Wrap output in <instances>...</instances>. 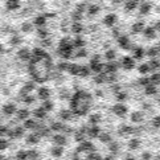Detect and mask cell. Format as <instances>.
Returning <instances> with one entry per match:
<instances>
[{"label": "cell", "instance_id": "1", "mask_svg": "<svg viewBox=\"0 0 160 160\" xmlns=\"http://www.w3.org/2000/svg\"><path fill=\"white\" fill-rule=\"evenodd\" d=\"M122 65H123V68L126 69V70H131V69H134V66H135V61H134L132 57L126 56V57L122 58Z\"/></svg>", "mask_w": 160, "mask_h": 160}, {"label": "cell", "instance_id": "2", "mask_svg": "<svg viewBox=\"0 0 160 160\" xmlns=\"http://www.w3.org/2000/svg\"><path fill=\"white\" fill-rule=\"evenodd\" d=\"M116 21H118V16H116L115 13H109L105 19H103V23H105V25H107V27H114V24H115Z\"/></svg>", "mask_w": 160, "mask_h": 160}, {"label": "cell", "instance_id": "3", "mask_svg": "<svg viewBox=\"0 0 160 160\" xmlns=\"http://www.w3.org/2000/svg\"><path fill=\"white\" fill-rule=\"evenodd\" d=\"M112 111L115 112L118 116H123L127 112V107L124 105H122V103H116V105L112 107Z\"/></svg>", "mask_w": 160, "mask_h": 160}, {"label": "cell", "instance_id": "4", "mask_svg": "<svg viewBox=\"0 0 160 160\" xmlns=\"http://www.w3.org/2000/svg\"><path fill=\"white\" fill-rule=\"evenodd\" d=\"M53 143L57 144V146H62V147H64L65 144L68 143V140H66V136H65V135L57 134V135L53 136Z\"/></svg>", "mask_w": 160, "mask_h": 160}, {"label": "cell", "instance_id": "5", "mask_svg": "<svg viewBox=\"0 0 160 160\" xmlns=\"http://www.w3.org/2000/svg\"><path fill=\"white\" fill-rule=\"evenodd\" d=\"M7 135L11 136V138H21V136H24V128H21V127H16V128H13L12 131L8 130Z\"/></svg>", "mask_w": 160, "mask_h": 160}, {"label": "cell", "instance_id": "6", "mask_svg": "<svg viewBox=\"0 0 160 160\" xmlns=\"http://www.w3.org/2000/svg\"><path fill=\"white\" fill-rule=\"evenodd\" d=\"M143 33H144V36H146V38H150V40L156 37V31H155L153 27H144Z\"/></svg>", "mask_w": 160, "mask_h": 160}, {"label": "cell", "instance_id": "7", "mask_svg": "<svg viewBox=\"0 0 160 160\" xmlns=\"http://www.w3.org/2000/svg\"><path fill=\"white\" fill-rule=\"evenodd\" d=\"M118 44L120 48L128 49L130 48V38L127 36H118Z\"/></svg>", "mask_w": 160, "mask_h": 160}, {"label": "cell", "instance_id": "8", "mask_svg": "<svg viewBox=\"0 0 160 160\" xmlns=\"http://www.w3.org/2000/svg\"><path fill=\"white\" fill-rule=\"evenodd\" d=\"M139 7V0H126V3H124V8L126 11H134L135 8Z\"/></svg>", "mask_w": 160, "mask_h": 160}, {"label": "cell", "instance_id": "9", "mask_svg": "<svg viewBox=\"0 0 160 160\" xmlns=\"http://www.w3.org/2000/svg\"><path fill=\"white\" fill-rule=\"evenodd\" d=\"M50 153H52V156L60 157L62 153H64V147H62V146H57V144H56L54 147H52V148H50Z\"/></svg>", "mask_w": 160, "mask_h": 160}, {"label": "cell", "instance_id": "10", "mask_svg": "<svg viewBox=\"0 0 160 160\" xmlns=\"http://www.w3.org/2000/svg\"><path fill=\"white\" fill-rule=\"evenodd\" d=\"M118 68H119V62H112V61H110L109 64L105 65V69H106V72H107V73L116 72V69H118Z\"/></svg>", "mask_w": 160, "mask_h": 160}, {"label": "cell", "instance_id": "11", "mask_svg": "<svg viewBox=\"0 0 160 160\" xmlns=\"http://www.w3.org/2000/svg\"><path fill=\"white\" fill-rule=\"evenodd\" d=\"M138 8H139L140 15H148V13H150V11H151V4H150V3H146V1H143V3L140 4Z\"/></svg>", "mask_w": 160, "mask_h": 160}, {"label": "cell", "instance_id": "12", "mask_svg": "<svg viewBox=\"0 0 160 160\" xmlns=\"http://www.w3.org/2000/svg\"><path fill=\"white\" fill-rule=\"evenodd\" d=\"M144 27H146V25H144L143 21H138V23L132 24V27H131V31H132V33H140V32H143Z\"/></svg>", "mask_w": 160, "mask_h": 160}, {"label": "cell", "instance_id": "13", "mask_svg": "<svg viewBox=\"0 0 160 160\" xmlns=\"http://www.w3.org/2000/svg\"><path fill=\"white\" fill-rule=\"evenodd\" d=\"M144 54H146V52L143 50V48H140V46L134 48V58L135 60H142L144 57Z\"/></svg>", "mask_w": 160, "mask_h": 160}, {"label": "cell", "instance_id": "14", "mask_svg": "<svg viewBox=\"0 0 160 160\" xmlns=\"http://www.w3.org/2000/svg\"><path fill=\"white\" fill-rule=\"evenodd\" d=\"M40 142V135L38 134H31L27 136V143L29 144H36Z\"/></svg>", "mask_w": 160, "mask_h": 160}, {"label": "cell", "instance_id": "15", "mask_svg": "<svg viewBox=\"0 0 160 160\" xmlns=\"http://www.w3.org/2000/svg\"><path fill=\"white\" fill-rule=\"evenodd\" d=\"M131 120L135 123L138 122H142L143 120V112H140V111H135L131 114Z\"/></svg>", "mask_w": 160, "mask_h": 160}, {"label": "cell", "instance_id": "16", "mask_svg": "<svg viewBox=\"0 0 160 160\" xmlns=\"http://www.w3.org/2000/svg\"><path fill=\"white\" fill-rule=\"evenodd\" d=\"M27 155H28V159H31V160H36L40 156V153H38L37 150H28Z\"/></svg>", "mask_w": 160, "mask_h": 160}, {"label": "cell", "instance_id": "17", "mask_svg": "<svg viewBox=\"0 0 160 160\" xmlns=\"http://www.w3.org/2000/svg\"><path fill=\"white\" fill-rule=\"evenodd\" d=\"M146 94L147 95H153V94H156V86L151 85V83L146 85Z\"/></svg>", "mask_w": 160, "mask_h": 160}, {"label": "cell", "instance_id": "18", "mask_svg": "<svg viewBox=\"0 0 160 160\" xmlns=\"http://www.w3.org/2000/svg\"><path fill=\"white\" fill-rule=\"evenodd\" d=\"M16 159L17 160H27L28 159L27 151H25V150H19L16 152Z\"/></svg>", "mask_w": 160, "mask_h": 160}, {"label": "cell", "instance_id": "19", "mask_svg": "<svg viewBox=\"0 0 160 160\" xmlns=\"http://www.w3.org/2000/svg\"><path fill=\"white\" fill-rule=\"evenodd\" d=\"M87 134H89V136H91V138H95V136L99 135V128H98L97 126H94V127H91V128H89V130H87Z\"/></svg>", "mask_w": 160, "mask_h": 160}, {"label": "cell", "instance_id": "20", "mask_svg": "<svg viewBox=\"0 0 160 160\" xmlns=\"http://www.w3.org/2000/svg\"><path fill=\"white\" fill-rule=\"evenodd\" d=\"M115 56H116L115 50H114V49H109V50L106 52L105 57H106V60H109V61H112V60L115 58Z\"/></svg>", "mask_w": 160, "mask_h": 160}, {"label": "cell", "instance_id": "21", "mask_svg": "<svg viewBox=\"0 0 160 160\" xmlns=\"http://www.w3.org/2000/svg\"><path fill=\"white\" fill-rule=\"evenodd\" d=\"M28 115H29V111L28 110H20V111L17 112V118L21 120H25L28 118Z\"/></svg>", "mask_w": 160, "mask_h": 160}, {"label": "cell", "instance_id": "22", "mask_svg": "<svg viewBox=\"0 0 160 160\" xmlns=\"http://www.w3.org/2000/svg\"><path fill=\"white\" fill-rule=\"evenodd\" d=\"M15 106L13 105H7V106H4V109H3V111H4V114H7V115H11V114H13L15 112Z\"/></svg>", "mask_w": 160, "mask_h": 160}, {"label": "cell", "instance_id": "23", "mask_svg": "<svg viewBox=\"0 0 160 160\" xmlns=\"http://www.w3.org/2000/svg\"><path fill=\"white\" fill-rule=\"evenodd\" d=\"M150 70H151V69H150V65H148V64H142L139 66V73H140V74H147Z\"/></svg>", "mask_w": 160, "mask_h": 160}, {"label": "cell", "instance_id": "24", "mask_svg": "<svg viewBox=\"0 0 160 160\" xmlns=\"http://www.w3.org/2000/svg\"><path fill=\"white\" fill-rule=\"evenodd\" d=\"M79 150H86V151H91L94 150V146L91 143H89V142H83L82 140V144H81V148Z\"/></svg>", "mask_w": 160, "mask_h": 160}, {"label": "cell", "instance_id": "25", "mask_svg": "<svg viewBox=\"0 0 160 160\" xmlns=\"http://www.w3.org/2000/svg\"><path fill=\"white\" fill-rule=\"evenodd\" d=\"M8 146H9V143H8L7 139H4L3 136H0V151L3 150H7Z\"/></svg>", "mask_w": 160, "mask_h": 160}, {"label": "cell", "instance_id": "26", "mask_svg": "<svg viewBox=\"0 0 160 160\" xmlns=\"http://www.w3.org/2000/svg\"><path fill=\"white\" fill-rule=\"evenodd\" d=\"M34 127H36V122H34V120H32V119H25L24 128H29V130H32V128H34Z\"/></svg>", "mask_w": 160, "mask_h": 160}, {"label": "cell", "instance_id": "27", "mask_svg": "<svg viewBox=\"0 0 160 160\" xmlns=\"http://www.w3.org/2000/svg\"><path fill=\"white\" fill-rule=\"evenodd\" d=\"M38 95H40V98H42V99H46L49 97V90L48 89H40L38 90Z\"/></svg>", "mask_w": 160, "mask_h": 160}, {"label": "cell", "instance_id": "28", "mask_svg": "<svg viewBox=\"0 0 160 160\" xmlns=\"http://www.w3.org/2000/svg\"><path fill=\"white\" fill-rule=\"evenodd\" d=\"M148 65H150V69H151V70H155V69L160 68V62L157 61V60H151V61L148 62Z\"/></svg>", "mask_w": 160, "mask_h": 160}, {"label": "cell", "instance_id": "29", "mask_svg": "<svg viewBox=\"0 0 160 160\" xmlns=\"http://www.w3.org/2000/svg\"><path fill=\"white\" fill-rule=\"evenodd\" d=\"M34 116L36 118H44L45 116V110L44 109H37V110H34Z\"/></svg>", "mask_w": 160, "mask_h": 160}, {"label": "cell", "instance_id": "30", "mask_svg": "<svg viewBox=\"0 0 160 160\" xmlns=\"http://www.w3.org/2000/svg\"><path fill=\"white\" fill-rule=\"evenodd\" d=\"M99 120H101V115H99V114H94V115L90 116V123H93V124L98 123Z\"/></svg>", "mask_w": 160, "mask_h": 160}, {"label": "cell", "instance_id": "31", "mask_svg": "<svg viewBox=\"0 0 160 160\" xmlns=\"http://www.w3.org/2000/svg\"><path fill=\"white\" fill-rule=\"evenodd\" d=\"M150 81L153 82V83H156V85H159V83H160V74H159V73H157V74H153L152 77L150 78Z\"/></svg>", "mask_w": 160, "mask_h": 160}, {"label": "cell", "instance_id": "32", "mask_svg": "<svg viewBox=\"0 0 160 160\" xmlns=\"http://www.w3.org/2000/svg\"><path fill=\"white\" fill-rule=\"evenodd\" d=\"M99 12V8L98 5H90V8H89V13L90 15H95Z\"/></svg>", "mask_w": 160, "mask_h": 160}, {"label": "cell", "instance_id": "33", "mask_svg": "<svg viewBox=\"0 0 160 160\" xmlns=\"http://www.w3.org/2000/svg\"><path fill=\"white\" fill-rule=\"evenodd\" d=\"M42 109H44L45 111H49V110L53 109V103L49 102V101H46V102H44V105H42Z\"/></svg>", "mask_w": 160, "mask_h": 160}, {"label": "cell", "instance_id": "34", "mask_svg": "<svg viewBox=\"0 0 160 160\" xmlns=\"http://www.w3.org/2000/svg\"><path fill=\"white\" fill-rule=\"evenodd\" d=\"M157 53H159V50H157L156 48H150L148 49V52H147V54L150 56V57H155Z\"/></svg>", "mask_w": 160, "mask_h": 160}, {"label": "cell", "instance_id": "35", "mask_svg": "<svg viewBox=\"0 0 160 160\" xmlns=\"http://www.w3.org/2000/svg\"><path fill=\"white\" fill-rule=\"evenodd\" d=\"M99 140L103 142V143L110 142V135H107V134H101V135H99Z\"/></svg>", "mask_w": 160, "mask_h": 160}, {"label": "cell", "instance_id": "36", "mask_svg": "<svg viewBox=\"0 0 160 160\" xmlns=\"http://www.w3.org/2000/svg\"><path fill=\"white\" fill-rule=\"evenodd\" d=\"M78 73L81 75H83V77H86V75H89L90 70H89V68H85V66H83V68H79V72Z\"/></svg>", "mask_w": 160, "mask_h": 160}, {"label": "cell", "instance_id": "37", "mask_svg": "<svg viewBox=\"0 0 160 160\" xmlns=\"http://www.w3.org/2000/svg\"><path fill=\"white\" fill-rule=\"evenodd\" d=\"M126 98H127V94H126V93H118V94H116V99H118L119 102L124 101Z\"/></svg>", "mask_w": 160, "mask_h": 160}, {"label": "cell", "instance_id": "38", "mask_svg": "<svg viewBox=\"0 0 160 160\" xmlns=\"http://www.w3.org/2000/svg\"><path fill=\"white\" fill-rule=\"evenodd\" d=\"M7 134H8V128L5 126H0V136H7Z\"/></svg>", "mask_w": 160, "mask_h": 160}, {"label": "cell", "instance_id": "39", "mask_svg": "<svg viewBox=\"0 0 160 160\" xmlns=\"http://www.w3.org/2000/svg\"><path fill=\"white\" fill-rule=\"evenodd\" d=\"M139 83H140V85H143V86H146V85H148V83H151V81H150V78L143 77V78L139 79Z\"/></svg>", "mask_w": 160, "mask_h": 160}, {"label": "cell", "instance_id": "40", "mask_svg": "<svg viewBox=\"0 0 160 160\" xmlns=\"http://www.w3.org/2000/svg\"><path fill=\"white\" fill-rule=\"evenodd\" d=\"M69 72H70V73H74V74H77V73L79 72V68L77 66V65H72V66L69 68Z\"/></svg>", "mask_w": 160, "mask_h": 160}, {"label": "cell", "instance_id": "41", "mask_svg": "<svg viewBox=\"0 0 160 160\" xmlns=\"http://www.w3.org/2000/svg\"><path fill=\"white\" fill-rule=\"evenodd\" d=\"M62 124L61 123H53L52 124V130H54V131H58V130H62Z\"/></svg>", "mask_w": 160, "mask_h": 160}, {"label": "cell", "instance_id": "42", "mask_svg": "<svg viewBox=\"0 0 160 160\" xmlns=\"http://www.w3.org/2000/svg\"><path fill=\"white\" fill-rule=\"evenodd\" d=\"M61 116H62V119H70V112L69 111H61Z\"/></svg>", "mask_w": 160, "mask_h": 160}, {"label": "cell", "instance_id": "43", "mask_svg": "<svg viewBox=\"0 0 160 160\" xmlns=\"http://www.w3.org/2000/svg\"><path fill=\"white\" fill-rule=\"evenodd\" d=\"M34 54H36L38 58H40V57H44L45 53H44L42 50H41V49H34Z\"/></svg>", "mask_w": 160, "mask_h": 160}, {"label": "cell", "instance_id": "44", "mask_svg": "<svg viewBox=\"0 0 160 160\" xmlns=\"http://www.w3.org/2000/svg\"><path fill=\"white\" fill-rule=\"evenodd\" d=\"M139 146V140L138 139H134V140H131V143H130V147H131V148H134V147H138Z\"/></svg>", "mask_w": 160, "mask_h": 160}, {"label": "cell", "instance_id": "45", "mask_svg": "<svg viewBox=\"0 0 160 160\" xmlns=\"http://www.w3.org/2000/svg\"><path fill=\"white\" fill-rule=\"evenodd\" d=\"M89 159L90 160H102V157L99 156V155H97V153H93V155L89 156Z\"/></svg>", "mask_w": 160, "mask_h": 160}, {"label": "cell", "instance_id": "46", "mask_svg": "<svg viewBox=\"0 0 160 160\" xmlns=\"http://www.w3.org/2000/svg\"><path fill=\"white\" fill-rule=\"evenodd\" d=\"M153 126H155V127H160V116H156V118L153 119Z\"/></svg>", "mask_w": 160, "mask_h": 160}, {"label": "cell", "instance_id": "47", "mask_svg": "<svg viewBox=\"0 0 160 160\" xmlns=\"http://www.w3.org/2000/svg\"><path fill=\"white\" fill-rule=\"evenodd\" d=\"M74 44H75V46H82V45L85 44V42H83V40H81V38H77Z\"/></svg>", "mask_w": 160, "mask_h": 160}, {"label": "cell", "instance_id": "48", "mask_svg": "<svg viewBox=\"0 0 160 160\" xmlns=\"http://www.w3.org/2000/svg\"><path fill=\"white\" fill-rule=\"evenodd\" d=\"M142 157H143V160H150L151 159V153L150 152H144L143 155H142Z\"/></svg>", "mask_w": 160, "mask_h": 160}, {"label": "cell", "instance_id": "49", "mask_svg": "<svg viewBox=\"0 0 160 160\" xmlns=\"http://www.w3.org/2000/svg\"><path fill=\"white\" fill-rule=\"evenodd\" d=\"M110 150L114 151V152H115V151H118V144H116V143H111V144H110Z\"/></svg>", "mask_w": 160, "mask_h": 160}, {"label": "cell", "instance_id": "50", "mask_svg": "<svg viewBox=\"0 0 160 160\" xmlns=\"http://www.w3.org/2000/svg\"><path fill=\"white\" fill-rule=\"evenodd\" d=\"M73 31H74V32H81L82 31V27L79 24H75L74 27H73Z\"/></svg>", "mask_w": 160, "mask_h": 160}, {"label": "cell", "instance_id": "51", "mask_svg": "<svg viewBox=\"0 0 160 160\" xmlns=\"http://www.w3.org/2000/svg\"><path fill=\"white\" fill-rule=\"evenodd\" d=\"M77 56H78V57H85V56H86V50H85V49H81V50L78 52V54H77Z\"/></svg>", "mask_w": 160, "mask_h": 160}, {"label": "cell", "instance_id": "52", "mask_svg": "<svg viewBox=\"0 0 160 160\" xmlns=\"http://www.w3.org/2000/svg\"><path fill=\"white\" fill-rule=\"evenodd\" d=\"M103 79H105V77H103V75H99V77H97V78H95V82H98V83H102Z\"/></svg>", "mask_w": 160, "mask_h": 160}, {"label": "cell", "instance_id": "53", "mask_svg": "<svg viewBox=\"0 0 160 160\" xmlns=\"http://www.w3.org/2000/svg\"><path fill=\"white\" fill-rule=\"evenodd\" d=\"M36 24H38V25L44 24V19H42V17H38V19H36Z\"/></svg>", "mask_w": 160, "mask_h": 160}, {"label": "cell", "instance_id": "54", "mask_svg": "<svg viewBox=\"0 0 160 160\" xmlns=\"http://www.w3.org/2000/svg\"><path fill=\"white\" fill-rule=\"evenodd\" d=\"M20 56H21V57H23V58H27V57H28V52H27V50H23V52H20Z\"/></svg>", "mask_w": 160, "mask_h": 160}, {"label": "cell", "instance_id": "55", "mask_svg": "<svg viewBox=\"0 0 160 160\" xmlns=\"http://www.w3.org/2000/svg\"><path fill=\"white\" fill-rule=\"evenodd\" d=\"M112 34H114L115 37H118V36H119V31H118V29H112Z\"/></svg>", "mask_w": 160, "mask_h": 160}, {"label": "cell", "instance_id": "56", "mask_svg": "<svg viewBox=\"0 0 160 160\" xmlns=\"http://www.w3.org/2000/svg\"><path fill=\"white\" fill-rule=\"evenodd\" d=\"M155 28H156L157 31L160 32V20H159V21H156V25H155Z\"/></svg>", "mask_w": 160, "mask_h": 160}, {"label": "cell", "instance_id": "57", "mask_svg": "<svg viewBox=\"0 0 160 160\" xmlns=\"http://www.w3.org/2000/svg\"><path fill=\"white\" fill-rule=\"evenodd\" d=\"M111 1H112V4H120L123 0H111Z\"/></svg>", "mask_w": 160, "mask_h": 160}, {"label": "cell", "instance_id": "58", "mask_svg": "<svg viewBox=\"0 0 160 160\" xmlns=\"http://www.w3.org/2000/svg\"><path fill=\"white\" fill-rule=\"evenodd\" d=\"M31 29V25H24V31H29Z\"/></svg>", "mask_w": 160, "mask_h": 160}, {"label": "cell", "instance_id": "59", "mask_svg": "<svg viewBox=\"0 0 160 160\" xmlns=\"http://www.w3.org/2000/svg\"><path fill=\"white\" fill-rule=\"evenodd\" d=\"M157 50H160V45H159V48H157Z\"/></svg>", "mask_w": 160, "mask_h": 160}, {"label": "cell", "instance_id": "60", "mask_svg": "<svg viewBox=\"0 0 160 160\" xmlns=\"http://www.w3.org/2000/svg\"><path fill=\"white\" fill-rule=\"evenodd\" d=\"M157 11H159V12H160V7H159V8H157Z\"/></svg>", "mask_w": 160, "mask_h": 160}, {"label": "cell", "instance_id": "61", "mask_svg": "<svg viewBox=\"0 0 160 160\" xmlns=\"http://www.w3.org/2000/svg\"><path fill=\"white\" fill-rule=\"evenodd\" d=\"M36 160H40V159H36Z\"/></svg>", "mask_w": 160, "mask_h": 160}, {"label": "cell", "instance_id": "62", "mask_svg": "<svg viewBox=\"0 0 160 160\" xmlns=\"http://www.w3.org/2000/svg\"><path fill=\"white\" fill-rule=\"evenodd\" d=\"M143 1H146V0H143Z\"/></svg>", "mask_w": 160, "mask_h": 160}]
</instances>
